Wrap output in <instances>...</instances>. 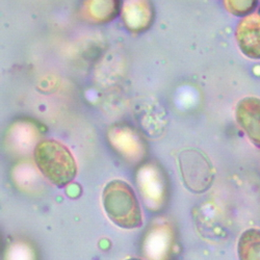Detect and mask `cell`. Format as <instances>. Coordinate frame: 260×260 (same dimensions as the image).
<instances>
[{"mask_svg":"<svg viewBox=\"0 0 260 260\" xmlns=\"http://www.w3.org/2000/svg\"><path fill=\"white\" fill-rule=\"evenodd\" d=\"M105 213L114 224L123 229L143 226V212L134 188L123 180L108 182L102 192Z\"/></svg>","mask_w":260,"mask_h":260,"instance_id":"cell-1","label":"cell"},{"mask_svg":"<svg viewBox=\"0 0 260 260\" xmlns=\"http://www.w3.org/2000/svg\"><path fill=\"white\" fill-rule=\"evenodd\" d=\"M35 162L52 184L63 187L70 184L77 174V165L71 151L55 140L39 142L34 151Z\"/></svg>","mask_w":260,"mask_h":260,"instance_id":"cell-2","label":"cell"},{"mask_svg":"<svg viewBox=\"0 0 260 260\" xmlns=\"http://www.w3.org/2000/svg\"><path fill=\"white\" fill-rule=\"evenodd\" d=\"M179 167L185 186L192 192H204L213 182V168L209 160L194 149L184 150L179 155Z\"/></svg>","mask_w":260,"mask_h":260,"instance_id":"cell-3","label":"cell"},{"mask_svg":"<svg viewBox=\"0 0 260 260\" xmlns=\"http://www.w3.org/2000/svg\"><path fill=\"white\" fill-rule=\"evenodd\" d=\"M176 235L168 221H156L145 233L142 245L146 260H170L174 253Z\"/></svg>","mask_w":260,"mask_h":260,"instance_id":"cell-4","label":"cell"},{"mask_svg":"<svg viewBox=\"0 0 260 260\" xmlns=\"http://www.w3.org/2000/svg\"><path fill=\"white\" fill-rule=\"evenodd\" d=\"M137 181L146 206L153 211L162 209L168 200V183L162 171L154 165H145L138 173Z\"/></svg>","mask_w":260,"mask_h":260,"instance_id":"cell-5","label":"cell"},{"mask_svg":"<svg viewBox=\"0 0 260 260\" xmlns=\"http://www.w3.org/2000/svg\"><path fill=\"white\" fill-rule=\"evenodd\" d=\"M235 118L249 140L260 148V99L246 97L236 104Z\"/></svg>","mask_w":260,"mask_h":260,"instance_id":"cell-6","label":"cell"},{"mask_svg":"<svg viewBox=\"0 0 260 260\" xmlns=\"http://www.w3.org/2000/svg\"><path fill=\"white\" fill-rule=\"evenodd\" d=\"M235 39L247 57L260 59V14L245 17L236 26Z\"/></svg>","mask_w":260,"mask_h":260,"instance_id":"cell-7","label":"cell"},{"mask_svg":"<svg viewBox=\"0 0 260 260\" xmlns=\"http://www.w3.org/2000/svg\"><path fill=\"white\" fill-rule=\"evenodd\" d=\"M121 15L128 30L141 32L147 29L154 19V11L149 2H123Z\"/></svg>","mask_w":260,"mask_h":260,"instance_id":"cell-8","label":"cell"},{"mask_svg":"<svg viewBox=\"0 0 260 260\" xmlns=\"http://www.w3.org/2000/svg\"><path fill=\"white\" fill-rule=\"evenodd\" d=\"M240 260H260V229L250 228L242 233L237 242Z\"/></svg>","mask_w":260,"mask_h":260,"instance_id":"cell-9","label":"cell"},{"mask_svg":"<svg viewBox=\"0 0 260 260\" xmlns=\"http://www.w3.org/2000/svg\"><path fill=\"white\" fill-rule=\"evenodd\" d=\"M120 2H88L85 3L84 15L99 23H105L115 19L121 11Z\"/></svg>","mask_w":260,"mask_h":260,"instance_id":"cell-10","label":"cell"},{"mask_svg":"<svg viewBox=\"0 0 260 260\" xmlns=\"http://www.w3.org/2000/svg\"><path fill=\"white\" fill-rule=\"evenodd\" d=\"M6 260H36V255L29 245L19 242L9 247Z\"/></svg>","mask_w":260,"mask_h":260,"instance_id":"cell-11","label":"cell"},{"mask_svg":"<svg viewBox=\"0 0 260 260\" xmlns=\"http://www.w3.org/2000/svg\"><path fill=\"white\" fill-rule=\"evenodd\" d=\"M226 10L234 16L247 17L255 10L257 2L254 0H227L224 2Z\"/></svg>","mask_w":260,"mask_h":260,"instance_id":"cell-12","label":"cell"},{"mask_svg":"<svg viewBox=\"0 0 260 260\" xmlns=\"http://www.w3.org/2000/svg\"><path fill=\"white\" fill-rule=\"evenodd\" d=\"M126 260H144V259H140V258H129V259H126Z\"/></svg>","mask_w":260,"mask_h":260,"instance_id":"cell-13","label":"cell"}]
</instances>
